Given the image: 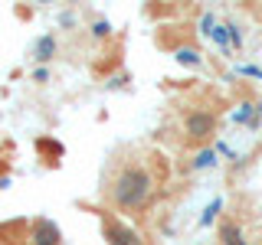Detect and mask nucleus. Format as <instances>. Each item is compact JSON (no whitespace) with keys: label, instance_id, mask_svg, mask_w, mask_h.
Instances as JSON below:
<instances>
[{"label":"nucleus","instance_id":"obj_8","mask_svg":"<svg viewBox=\"0 0 262 245\" xmlns=\"http://www.w3.org/2000/svg\"><path fill=\"white\" fill-rule=\"evenodd\" d=\"M210 163H216V157H213V151H203L200 157L193 160V167H210Z\"/></svg>","mask_w":262,"mask_h":245},{"label":"nucleus","instance_id":"obj_1","mask_svg":"<svg viewBox=\"0 0 262 245\" xmlns=\"http://www.w3.org/2000/svg\"><path fill=\"white\" fill-rule=\"evenodd\" d=\"M151 190H154L151 170L141 167V163H128V167H121L118 177L112 180L108 196H112V203L118 209H138V206H144V203H147Z\"/></svg>","mask_w":262,"mask_h":245},{"label":"nucleus","instance_id":"obj_10","mask_svg":"<svg viewBox=\"0 0 262 245\" xmlns=\"http://www.w3.org/2000/svg\"><path fill=\"white\" fill-rule=\"evenodd\" d=\"M249 114H252L249 105H239V111H236V121H249Z\"/></svg>","mask_w":262,"mask_h":245},{"label":"nucleus","instance_id":"obj_12","mask_svg":"<svg viewBox=\"0 0 262 245\" xmlns=\"http://www.w3.org/2000/svg\"><path fill=\"white\" fill-rule=\"evenodd\" d=\"M256 111H259V114H262V105H259V108H256Z\"/></svg>","mask_w":262,"mask_h":245},{"label":"nucleus","instance_id":"obj_2","mask_svg":"<svg viewBox=\"0 0 262 245\" xmlns=\"http://www.w3.org/2000/svg\"><path fill=\"white\" fill-rule=\"evenodd\" d=\"M102 232H105V242H108V245H144L141 235H138L135 229L125 226V223H118L115 216L102 219Z\"/></svg>","mask_w":262,"mask_h":245},{"label":"nucleus","instance_id":"obj_7","mask_svg":"<svg viewBox=\"0 0 262 245\" xmlns=\"http://www.w3.org/2000/svg\"><path fill=\"white\" fill-rule=\"evenodd\" d=\"M177 59H180V62H187V65H200V53L187 46V49H180V53H177Z\"/></svg>","mask_w":262,"mask_h":245},{"label":"nucleus","instance_id":"obj_4","mask_svg":"<svg viewBox=\"0 0 262 245\" xmlns=\"http://www.w3.org/2000/svg\"><path fill=\"white\" fill-rule=\"evenodd\" d=\"M30 239L33 245H59V226L53 219H36L30 229Z\"/></svg>","mask_w":262,"mask_h":245},{"label":"nucleus","instance_id":"obj_3","mask_svg":"<svg viewBox=\"0 0 262 245\" xmlns=\"http://www.w3.org/2000/svg\"><path fill=\"white\" fill-rule=\"evenodd\" d=\"M213 128H216L213 114H207V111H190V114H187V134H190L193 141H203V137H210Z\"/></svg>","mask_w":262,"mask_h":245},{"label":"nucleus","instance_id":"obj_9","mask_svg":"<svg viewBox=\"0 0 262 245\" xmlns=\"http://www.w3.org/2000/svg\"><path fill=\"white\" fill-rule=\"evenodd\" d=\"M220 206H223V203H220V200H213L210 206H207V212H203V223H210V219H213V216L220 212Z\"/></svg>","mask_w":262,"mask_h":245},{"label":"nucleus","instance_id":"obj_11","mask_svg":"<svg viewBox=\"0 0 262 245\" xmlns=\"http://www.w3.org/2000/svg\"><path fill=\"white\" fill-rule=\"evenodd\" d=\"M108 33V23H95V36H105Z\"/></svg>","mask_w":262,"mask_h":245},{"label":"nucleus","instance_id":"obj_6","mask_svg":"<svg viewBox=\"0 0 262 245\" xmlns=\"http://www.w3.org/2000/svg\"><path fill=\"white\" fill-rule=\"evenodd\" d=\"M56 56V39L53 36H39V43H36V59L39 62H49Z\"/></svg>","mask_w":262,"mask_h":245},{"label":"nucleus","instance_id":"obj_5","mask_svg":"<svg viewBox=\"0 0 262 245\" xmlns=\"http://www.w3.org/2000/svg\"><path fill=\"white\" fill-rule=\"evenodd\" d=\"M220 239H223V245H246L243 229L233 226V223H223V226H220Z\"/></svg>","mask_w":262,"mask_h":245}]
</instances>
